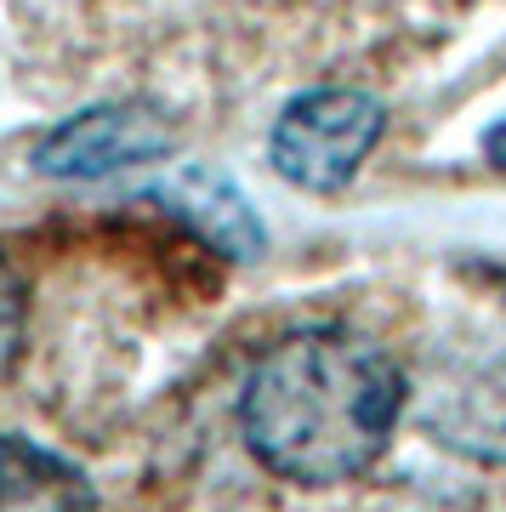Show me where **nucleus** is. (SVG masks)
<instances>
[{"mask_svg":"<svg viewBox=\"0 0 506 512\" xmlns=\"http://www.w3.org/2000/svg\"><path fill=\"white\" fill-rule=\"evenodd\" d=\"M404 399L410 387L387 348L347 325H308L279 336L251 365L239 433L273 478L330 490L387 456Z\"/></svg>","mask_w":506,"mask_h":512,"instance_id":"nucleus-1","label":"nucleus"},{"mask_svg":"<svg viewBox=\"0 0 506 512\" xmlns=\"http://www.w3.org/2000/svg\"><path fill=\"white\" fill-rule=\"evenodd\" d=\"M387 131L381 97L359 86H313L290 97L268 131V165L302 194H342Z\"/></svg>","mask_w":506,"mask_h":512,"instance_id":"nucleus-2","label":"nucleus"},{"mask_svg":"<svg viewBox=\"0 0 506 512\" xmlns=\"http://www.w3.org/2000/svg\"><path fill=\"white\" fill-rule=\"evenodd\" d=\"M177 148V126L160 103H97L57 120L35 143L29 165L57 183H97L126 165H154Z\"/></svg>","mask_w":506,"mask_h":512,"instance_id":"nucleus-3","label":"nucleus"},{"mask_svg":"<svg viewBox=\"0 0 506 512\" xmlns=\"http://www.w3.org/2000/svg\"><path fill=\"white\" fill-rule=\"evenodd\" d=\"M421 427L444 450H461L472 461H506V353L444 370L421 399Z\"/></svg>","mask_w":506,"mask_h":512,"instance_id":"nucleus-4","label":"nucleus"},{"mask_svg":"<svg viewBox=\"0 0 506 512\" xmlns=\"http://www.w3.org/2000/svg\"><path fill=\"white\" fill-rule=\"evenodd\" d=\"M154 200L171 205V217L188 222V228L211 245V251L234 256V262H256V256H262V245H268V234H262V222H256L251 200H245L228 177L205 171V165L177 171L171 183L154 188Z\"/></svg>","mask_w":506,"mask_h":512,"instance_id":"nucleus-5","label":"nucleus"},{"mask_svg":"<svg viewBox=\"0 0 506 512\" xmlns=\"http://www.w3.org/2000/svg\"><path fill=\"white\" fill-rule=\"evenodd\" d=\"M0 512H97V490L69 456L0 433Z\"/></svg>","mask_w":506,"mask_h":512,"instance_id":"nucleus-6","label":"nucleus"},{"mask_svg":"<svg viewBox=\"0 0 506 512\" xmlns=\"http://www.w3.org/2000/svg\"><path fill=\"white\" fill-rule=\"evenodd\" d=\"M484 160L506 171V120H495V126L484 131Z\"/></svg>","mask_w":506,"mask_h":512,"instance_id":"nucleus-7","label":"nucleus"}]
</instances>
